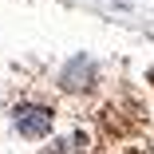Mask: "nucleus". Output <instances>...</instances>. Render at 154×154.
Returning <instances> with one entry per match:
<instances>
[{
    "instance_id": "nucleus-1",
    "label": "nucleus",
    "mask_w": 154,
    "mask_h": 154,
    "mask_svg": "<svg viewBox=\"0 0 154 154\" xmlns=\"http://www.w3.org/2000/svg\"><path fill=\"white\" fill-rule=\"evenodd\" d=\"M12 127H16L24 138H44V134H51V127H55V111L44 107V103H20V107L12 111Z\"/></svg>"
},
{
    "instance_id": "nucleus-2",
    "label": "nucleus",
    "mask_w": 154,
    "mask_h": 154,
    "mask_svg": "<svg viewBox=\"0 0 154 154\" xmlns=\"http://www.w3.org/2000/svg\"><path fill=\"white\" fill-rule=\"evenodd\" d=\"M59 83H63L67 91H83V87H91V83H95V59H91V55H75L71 63L63 67Z\"/></svg>"
},
{
    "instance_id": "nucleus-3",
    "label": "nucleus",
    "mask_w": 154,
    "mask_h": 154,
    "mask_svg": "<svg viewBox=\"0 0 154 154\" xmlns=\"http://www.w3.org/2000/svg\"><path fill=\"white\" fill-rule=\"evenodd\" d=\"M48 154H87V138L83 134H67V138H59Z\"/></svg>"
}]
</instances>
